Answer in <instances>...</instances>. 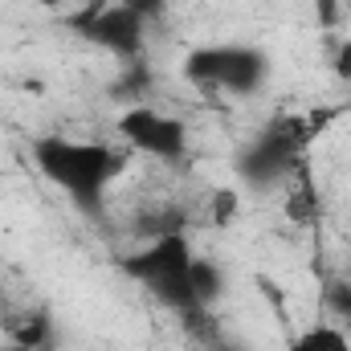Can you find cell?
<instances>
[{"instance_id": "7c38bea8", "label": "cell", "mask_w": 351, "mask_h": 351, "mask_svg": "<svg viewBox=\"0 0 351 351\" xmlns=\"http://www.w3.org/2000/svg\"><path fill=\"white\" fill-rule=\"evenodd\" d=\"M335 74L351 82V37L343 41V45H339V53H335Z\"/></svg>"}, {"instance_id": "3957f363", "label": "cell", "mask_w": 351, "mask_h": 351, "mask_svg": "<svg viewBox=\"0 0 351 351\" xmlns=\"http://www.w3.org/2000/svg\"><path fill=\"white\" fill-rule=\"evenodd\" d=\"M0 335L29 351H49L53 343L49 298L25 265L8 258H0Z\"/></svg>"}, {"instance_id": "4fadbf2b", "label": "cell", "mask_w": 351, "mask_h": 351, "mask_svg": "<svg viewBox=\"0 0 351 351\" xmlns=\"http://www.w3.org/2000/svg\"><path fill=\"white\" fill-rule=\"evenodd\" d=\"M0 351H29V348H21V343H12V339H4V343H0Z\"/></svg>"}, {"instance_id": "8fae6325", "label": "cell", "mask_w": 351, "mask_h": 351, "mask_svg": "<svg viewBox=\"0 0 351 351\" xmlns=\"http://www.w3.org/2000/svg\"><path fill=\"white\" fill-rule=\"evenodd\" d=\"M311 4H315V12H319V21H323L327 29L339 21V0H311Z\"/></svg>"}, {"instance_id": "30bf717a", "label": "cell", "mask_w": 351, "mask_h": 351, "mask_svg": "<svg viewBox=\"0 0 351 351\" xmlns=\"http://www.w3.org/2000/svg\"><path fill=\"white\" fill-rule=\"evenodd\" d=\"M119 4H123V8H131L135 16H143L147 25H152V21H160V16L168 12V0H119Z\"/></svg>"}, {"instance_id": "ba28073f", "label": "cell", "mask_w": 351, "mask_h": 351, "mask_svg": "<svg viewBox=\"0 0 351 351\" xmlns=\"http://www.w3.org/2000/svg\"><path fill=\"white\" fill-rule=\"evenodd\" d=\"M192 294L204 311H213L225 298V269L208 258H192Z\"/></svg>"}, {"instance_id": "9c48e42d", "label": "cell", "mask_w": 351, "mask_h": 351, "mask_svg": "<svg viewBox=\"0 0 351 351\" xmlns=\"http://www.w3.org/2000/svg\"><path fill=\"white\" fill-rule=\"evenodd\" d=\"M237 208H241V200H237L233 188H208V196H204V221H208V225L225 229V225L237 217Z\"/></svg>"}, {"instance_id": "5b68a950", "label": "cell", "mask_w": 351, "mask_h": 351, "mask_svg": "<svg viewBox=\"0 0 351 351\" xmlns=\"http://www.w3.org/2000/svg\"><path fill=\"white\" fill-rule=\"evenodd\" d=\"M70 29L90 41L94 49L119 58V62H139L143 58V41H147V21L135 16L131 8H123L119 0H94L78 16H70Z\"/></svg>"}, {"instance_id": "6da1fadb", "label": "cell", "mask_w": 351, "mask_h": 351, "mask_svg": "<svg viewBox=\"0 0 351 351\" xmlns=\"http://www.w3.org/2000/svg\"><path fill=\"white\" fill-rule=\"evenodd\" d=\"M33 164L58 192H66L86 217L106 208V192L127 168V152L102 139H70V135H41L33 143Z\"/></svg>"}, {"instance_id": "7a4b0ae2", "label": "cell", "mask_w": 351, "mask_h": 351, "mask_svg": "<svg viewBox=\"0 0 351 351\" xmlns=\"http://www.w3.org/2000/svg\"><path fill=\"white\" fill-rule=\"evenodd\" d=\"M192 241L188 233H164L152 241H139L135 254L123 258V274L131 282H139L156 302H164L176 319L196 335V339H217L208 311L196 302L192 294Z\"/></svg>"}, {"instance_id": "52a82bcc", "label": "cell", "mask_w": 351, "mask_h": 351, "mask_svg": "<svg viewBox=\"0 0 351 351\" xmlns=\"http://www.w3.org/2000/svg\"><path fill=\"white\" fill-rule=\"evenodd\" d=\"M286 351H351V339L339 323H315V327L298 331L286 343Z\"/></svg>"}, {"instance_id": "8992f818", "label": "cell", "mask_w": 351, "mask_h": 351, "mask_svg": "<svg viewBox=\"0 0 351 351\" xmlns=\"http://www.w3.org/2000/svg\"><path fill=\"white\" fill-rule=\"evenodd\" d=\"M114 131L119 139L147 156V160H160V164H180L188 156V127L168 114V110H156L147 102H131L119 119H114Z\"/></svg>"}, {"instance_id": "277c9868", "label": "cell", "mask_w": 351, "mask_h": 351, "mask_svg": "<svg viewBox=\"0 0 351 351\" xmlns=\"http://www.w3.org/2000/svg\"><path fill=\"white\" fill-rule=\"evenodd\" d=\"M184 78L204 94H258L269 78V58L254 45H196L184 58Z\"/></svg>"}]
</instances>
